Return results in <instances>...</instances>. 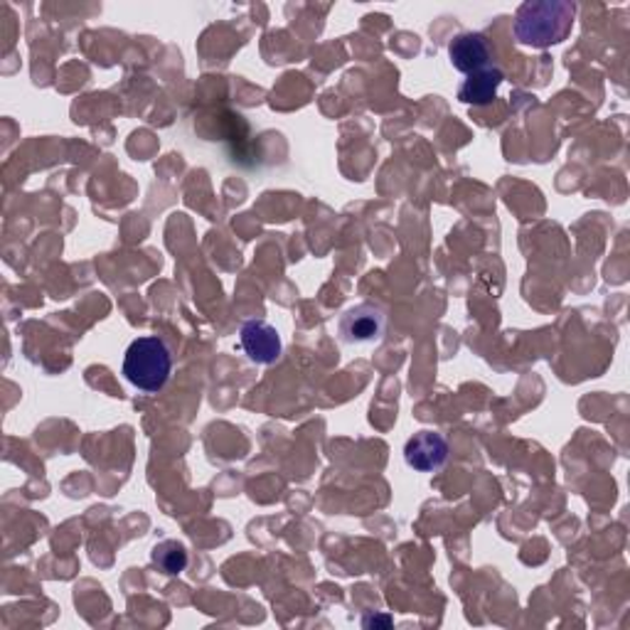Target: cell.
Returning <instances> with one entry per match:
<instances>
[{
	"label": "cell",
	"mask_w": 630,
	"mask_h": 630,
	"mask_svg": "<svg viewBox=\"0 0 630 630\" xmlns=\"http://www.w3.org/2000/svg\"><path fill=\"white\" fill-rule=\"evenodd\" d=\"M574 23V5L564 0H539L519 8L515 37L529 47H549L562 43Z\"/></svg>",
	"instance_id": "obj_1"
},
{
	"label": "cell",
	"mask_w": 630,
	"mask_h": 630,
	"mask_svg": "<svg viewBox=\"0 0 630 630\" xmlns=\"http://www.w3.org/2000/svg\"><path fill=\"white\" fill-rule=\"evenodd\" d=\"M173 373V355L165 345V340L156 335L138 337L126 350L124 357V375L134 387L144 392H158Z\"/></svg>",
	"instance_id": "obj_2"
},
{
	"label": "cell",
	"mask_w": 630,
	"mask_h": 630,
	"mask_svg": "<svg viewBox=\"0 0 630 630\" xmlns=\"http://www.w3.org/2000/svg\"><path fill=\"white\" fill-rule=\"evenodd\" d=\"M385 328H387V316L382 308H377L373 303H359L340 316L337 333L340 340L347 345H369L382 340Z\"/></svg>",
	"instance_id": "obj_3"
},
{
	"label": "cell",
	"mask_w": 630,
	"mask_h": 630,
	"mask_svg": "<svg viewBox=\"0 0 630 630\" xmlns=\"http://www.w3.org/2000/svg\"><path fill=\"white\" fill-rule=\"evenodd\" d=\"M239 340H242L247 357L256 365H274L282 357V335L266 320H249L239 330Z\"/></svg>",
	"instance_id": "obj_4"
},
{
	"label": "cell",
	"mask_w": 630,
	"mask_h": 630,
	"mask_svg": "<svg viewBox=\"0 0 630 630\" xmlns=\"http://www.w3.org/2000/svg\"><path fill=\"white\" fill-rule=\"evenodd\" d=\"M448 442L438 432H419L404 446V461L419 473H434L446 463Z\"/></svg>",
	"instance_id": "obj_5"
},
{
	"label": "cell",
	"mask_w": 630,
	"mask_h": 630,
	"mask_svg": "<svg viewBox=\"0 0 630 630\" xmlns=\"http://www.w3.org/2000/svg\"><path fill=\"white\" fill-rule=\"evenodd\" d=\"M448 57H451V65L458 72L473 75L488 67L490 47L480 33H461L454 37L451 45H448Z\"/></svg>",
	"instance_id": "obj_6"
},
{
	"label": "cell",
	"mask_w": 630,
	"mask_h": 630,
	"mask_svg": "<svg viewBox=\"0 0 630 630\" xmlns=\"http://www.w3.org/2000/svg\"><path fill=\"white\" fill-rule=\"evenodd\" d=\"M503 79H505V75L500 72L497 67L480 69V72L468 75L461 89H458V99H461L463 104L488 106L497 96V89H500V84H503Z\"/></svg>",
	"instance_id": "obj_7"
},
{
	"label": "cell",
	"mask_w": 630,
	"mask_h": 630,
	"mask_svg": "<svg viewBox=\"0 0 630 630\" xmlns=\"http://www.w3.org/2000/svg\"><path fill=\"white\" fill-rule=\"evenodd\" d=\"M151 559L160 572L168 574V576H175L180 572H185L187 549L180 542H175V539H168V542L156 545V549L151 552Z\"/></svg>",
	"instance_id": "obj_8"
}]
</instances>
